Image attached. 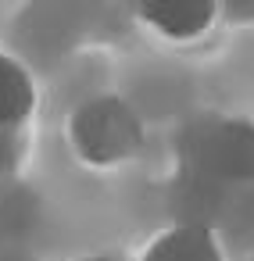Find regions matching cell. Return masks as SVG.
Returning <instances> with one entry per match:
<instances>
[{
	"label": "cell",
	"mask_w": 254,
	"mask_h": 261,
	"mask_svg": "<svg viewBox=\"0 0 254 261\" xmlns=\"http://www.w3.org/2000/svg\"><path fill=\"white\" fill-rule=\"evenodd\" d=\"M225 15H229L233 22H240V18H254V4H250V8H247V4H229Z\"/></svg>",
	"instance_id": "6"
},
{
	"label": "cell",
	"mask_w": 254,
	"mask_h": 261,
	"mask_svg": "<svg viewBox=\"0 0 254 261\" xmlns=\"http://www.w3.org/2000/svg\"><path fill=\"white\" fill-rule=\"evenodd\" d=\"M86 261H115V257H86Z\"/></svg>",
	"instance_id": "8"
},
{
	"label": "cell",
	"mask_w": 254,
	"mask_h": 261,
	"mask_svg": "<svg viewBox=\"0 0 254 261\" xmlns=\"http://www.w3.org/2000/svg\"><path fill=\"white\" fill-rule=\"evenodd\" d=\"M0 261H22V257H15V254H0Z\"/></svg>",
	"instance_id": "7"
},
{
	"label": "cell",
	"mask_w": 254,
	"mask_h": 261,
	"mask_svg": "<svg viewBox=\"0 0 254 261\" xmlns=\"http://www.w3.org/2000/svg\"><path fill=\"white\" fill-rule=\"evenodd\" d=\"M250 261H254V257H250Z\"/></svg>",
	"instance_id": "9"
},
{
	"label": "cell",
	"mask_w": 254,
	"mask_h": 261,
	"mask_svg": "<svg viewBox=\"0 0 254 261\" xmlns=\"http://www.w3.org/2000/svg\"><path fill=\"white\" fill-rule=\"evenodd\" d=\"M140 261H222V247L200 222H183L165 229L147 243Z\"/></svg>",
	"instance_id": "4"
},
{
	"label": "cell",
	"mask_w": 254,
	"mask_h": 261,
	"mask_svg": "<svg viewBox=\"0 0 254 261\" xmlns=\"http://www.w3.org/2000/svg\"><path fill=\"white\" fill-rule=\"evenodd\" d=\"M218 11L222 8L215 0H143V4H136V18L150 25L158 36L175 43L204 36L215 25Z\"/></svg>",
	"instance_id": "3"
},
{
	"label": "cell",
	"mask_w": 254,
	"mask_h": 261,
	"mask_svg": "<svg viewBox=\"0 0 254 261\" xmlns=\"http://www.w3.org/2000/svg\"><path fill=\"white\" fill-rule=\"evenodd\" d=\"M179 158L186 172L222 182L254 179V125L247 118H197L183 129Z\"/></svg>",
	"instance_id": "2"
},
{
	"label": "cell",
	"mask_w": 254,
	"mask_h": 261,
	"mask_svg": "<svg viewBox=\"0 0 254 261\" xmlns=\"http://www.w3.org/2000/svg\"><path fill=\"white\" fill-rule=\"evenodd\" d=\"M36 108V86L22 61L0 54V133L18 129Z\"/></svg>",
	"instance_id": "5"
},
{
	"label": "cell",
	"mask_w": 254,
	"mask_h": 261,
	"mask_svg": "<svg viewBox=\"0 0 254 261\" xmlns=\"http://www.w3.org/2000/svg\"><path fill=\"white\" fill-rule=\"evenodd\" d=\"M147 140L143 118L122 97H90L68 118V143L90 168H115L140 154Z\"/></svg>",
	"instance_id": "1"
}]
</instances>
